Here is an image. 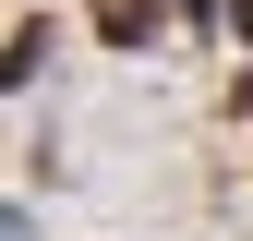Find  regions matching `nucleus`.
Listing matches in <instances>:
<instances>
[{
	"label": "nucleus",
	"instance_id": "nucleus-1",
	"mask_svg": "<svg viewBox=\"0 0 253 241\" xmlns=\"http://www.w3.org/2000/svg\"><path fill=\"white\" fill-rule=\"evenodd\" d=\"M145 12H157V0H97V24H109V37H145Z\"/></svg>",
	"mask_w": 253,
	"mask_h": 241
}]
</instances>
